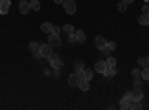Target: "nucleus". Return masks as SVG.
Returning a JSON list of instances; mask_svg holds the SVG:
<instances>
[{"label": "nucleus", "instance_id": "obj_36", "mask_svg": "<svg viewBox=\"0 0 149 110\" xmlns=\"http://www.w3.org/2000/svg\"><path fill=\"white\" fill-rule=\"evenodd\" d=\"M19 2H21V0H19Z\"/></svg>", "mask_w": 149, "mask_h": 110}, {"label": "nucleus", "instance_id": "obj_3", "mask_svg": "<svg viewBox=\"0 0 149 110\" xmlns=\"http://www.w3.org/2000/svg\"><path fill=\"white\" fill-rule=\"evenodd\" d=\"M63 8L66 10V14H69V15H73L74 12H76V9H78L74 0H64V2H63Z\"/></svg>", "mask_w": 149, "mask_h": 110}, {"label": "nucleus", "instance_id": "obj_28", "mask_svg": "<svg viewBox=\"0 0 149 110\" xmlns=\"http://www.w3.org/2000/svg\"><path fill=\"white\" fill-rule=\"evenodd\" d=\"M118 10H119V12H125V10H127V3L121 2V3L118 5Z\"/></svg>", "mask_w": 149, "mask_h": 110}, {"label": "nucleus", "instance_id": "obj_11", "mask_svg": "<svg viewBox=\"0 0 149 110\" xmlns=\"http://www.w3.org/2000/svg\"><path fill=\"white\" fill-rule=\"evenodd\" d=\"M94 68H95V71H98V73H104L106 68H107V63H106V61H97Z\"/></svg>", "mask_w": 149, "mask_h": 110}, {"label": "nucleus", "instance_id": "obj_2", "mask_svg": "<svg viewBox=\"0 0 149 110\" xmlns=\"http://www.w3.org/2000/svg\"><path fill=\"white\" fill-rule=\"evenodd\" d=\"M48 43L49 45H52L54 48H60L61 45H63V42H61V37H60V34H57V33H49V36H48Z\"/></svg>", "mask_w": 149, "mask_h": 110}, {"label": "nucleus", "instance_id": "obj_37", "mask_svg": "<svg viewBox=\"0 0 149 110\" xmlns=\"http://www.w3.org/2000/svg\"><path fill=\"white\" fill-rule=\"evenodd\" d=\"M148 82H149V80H148Z\"/></svg>", "mask_w": 149, "mask_h": 110}, {"label": "nucleus", "instance_id": "obj_24", "mask_svg": "<svg viewBox=\"0 0 149 110\" xmlns=\"http://www.w3.org/2000/svg\"><path fill=\"white\" fill-rule=\"evenodd\" d=\"M128 109H131V110H140V109H143V106L140 104V101H136V103L130 104V107H128Z\"/></svg>", "mask_w": 149, "mask_h": 110}, {"label": "nucleus", "instance_id": "obj_10", "mask_svg": "<svg viewBox=\"0 0 149 110\" xmlns=\"http://www.w3.org/2000/svg\"><path fill=\"white\" fill-rule=\"evenodd\" d=\"M74 37H76V42L84 43L86 40V34H85L84 30H76V31H74Z\"/></svg>", "mask_w": 149, "mask_h": 110}, {"label": "nucleus", "instance_id": "obj_6", "mask_svg": "<svg viewBox=\"0 0 149 110\" xmlns=\"http://www.w3.org/2000/svg\"><path fill=\"white\" fill-rule=\"evenodd\" d=\"M94 46L97 48L98 51H102V49H104V48L107 46V40L103 37V36H97V37L94 39Z\"/></svg>", "mask_w": 149, "mask_h": 110}, {"label": "nucleus", "instance_id": "obj_15", "mask_svg": "<svg viewBox=\"0 0 149 110\" xmlns=\"http://www.w3.org/2000/svg\"><path fill=\"white\" fill-rule=\"evenodd\" d=\"M139 24L140 26H149V14H143L139 17Z\"/></svg>", "mask_w": 149, "mask_h": 110}, {"label": "nucleus", "instance_id": "obj_18", "mask_svg": "<svg viewBox=\"0 0 149 110\" xmlns=\"http://www.w3.org/2000/svg\"><path fill=\"white\" fill-rule=\"evenodd\" d=\"M137 64L142 66V67H148L149 66V57H140L137 59Z\"/></svg>", "mask_w": 149, "mask_h": 110}, {"label": "nucleus", "instance_id": "obj_8", "mask_svg": "<svg viewBox=\"0 0 149 110\" xmlns=\"http://www.w3.org/2000/svg\"><path fill=\"white\" fill-rule=\"evenodd\" d=\"M18 10H19V14H22V15H27L29 12L31 10L30 3H29V2H26V0H21L19 5H18Z\"/></svg>", "mask_w": 149, "mask_h": 110}, {"label": "nucleus", "instance_id": "obj_12", "mask_svg": "<svg viewBox=\"0 0 149 110\" xmlns=\"http://www.w3.org/2000/svg\"><path fill=\"white\" fill-rule=\"evenodd\" d=\"M82 75H84V80H91L93 77H94V71L91 70V68H84L82 70Z\"/></svg>", "mask_w": 149, "mask_h": 110}, {"label": "nucleus", "instance_id": "obj_30", "mask_svg": "<svg viewBox=\"0 0 149 110\" xmlns=\"http://www.w3.org/2000/svg\"><path fill=\"white\" fill-rule=\"evenodd\" d=\"M33 58H34V59H40V58H42L40 51H36V52H33Z\"/></svg>", "mask_w": 149, "mask_h": 110}, {"label": "nucleus", "instance_id": "obj_22", "mask_svg": "<svg viewBox=\"0 0 149 110\" xmlns=\"http://www.w3.org/2000/svg\"><path fill=\"white\" fill-rule=\"evenodd\" d=\"M106 63H107V67H115L116 66V59L113 58V57H107V59H106Z\"/></svg>", "mask_w": 149, "mask_h": 110}, {"label": "nucleus", "instance_id": "obj_26", "mask_svg": "<svg viewBox=\"0 0 149 110\" xmlns=\"http://www.w3.org/2000/svg\"><path fill=\"white\" fill-rule=\"evenodd\" d=\"M63 31H66V33H72V31H74V28H73L72 24H66V26L63 27Z\"/></svg>", "mask_w": 149, "mask_h": 110}, {"label": "nucleus", "instance_id": "obj_31", "mask_svg": "<svg viewBox=\"0 0 149 110\" xmlns=\"http://www.w3.org/2000/svg\"><path fill=\"white\" fill-rule=\"evenodd\" d=\"M102 54H103L104 57H109V55H110V49H109V48L106 46L104 49H102Z\"/></svg>", "mask_w": 149, "mask_h": 110}, {"label": "nucleus", "instance_id": "obj_32", "mask_svg": "<svg viewBox=\"0 0 149 110\" xmlns=\"http://www.w3.org/2000/svg\"><path fill=\"white\" fill-rule=\"evenodd\" d=\"M61 30H63V28L58 27V26H54V28H52V31H54V33H57V34H60V33H61Z\"/></svg>", "mask_w": 149, "mask_h": 110}, {"label": "nucleus", "instance_id": "obj_5", "mask_svg": "<svg viewBox=\"0 0 149 110\" xmlns=\"http://www.w3.org/2000/svg\"><path fill=\"white\" fill-rule=\"evenodd\" d=\"M82 79H81V76H79V73H72V75L69 76V79H67V82H69V85L70 86H73V88H76V86H79V82H81Z\"/></svg>", "mask_w": 149, "mask_h": 110}, {"label": "nucleus", "instance_id": "obj_25", "mask_svg": "<svg viewBox=\"0 0 149 110\" xmlns=\"http://www.w3.org/2000/svg\"><path fill=\"white\" fill-rule=\"evenodd\" d=\"M142 83H143L142 76L140 77H134V88H142Z\"/></svg>", "mask_w": 149, "mask_h": 110}, {"label": "nucleus", "instance_id": "obj_14", "mask_svg": "<svg viewBox=\"0 0 149 110\" xmlns=\"http://www.w3.org/2000/svg\"><path fill=\"white\" fill-rule=\"evenodd\" d=\"M103 75H104L106 77H113V76L116 75V67H107Z\"/></svg>", "mask_w": 149, "mask_h": 110}, {"label": "nucleus", "instance_id": "obj_1", "mask_svg": "<svg viewBox=\"0 0 149 110\" xmlns=\"http://www.w3.org/2000/svg\"><path fill=\"white\" fill-rule=\"evenodd\" d=\"M48 61H49V64H51L52 68H60L63 66V59H61V57L55 52H52L51 57H48Z\"/></svg>", "mask_w": 149, "mask_h": 110}, {"label": "nucleus", "instance_id": "obj_9", "mask_svg": "<svg viewBox=\"0 0 149 110\" xmlns=\"http://www.w3.org/2000/svg\"><path fill=\"white\" fill-rule=\"evenodd\" d=\"M10 8V0H0V15H6Z\"/></svg>", "mask_w": 149, "mask_h": 110}, {"label": "nucleus", "instance_id": "obj_4", "mask_svg": "<svg viewBox=\"0 0 149 110\" xmlns=\"http://www.w3.org/2000/svg\"><path fill=\"white\" fill-rule=\"evenodd\" d=\"M39 51H40L43 58H48V57H51V54L54 52V46L49 45V43H43V45H40Z\"/></svg>", "mask_w": 149, "mask_h": 110}, {"label": "nucleus", "instance_id": "obj_35", "mask_svg": "<svg viewBox=\"0 0 149 110\" xmlns=\"http://www.w3.org/2000/svg\"><path fill=\"white\" fill-rule=\"evenodd\" d=\"M64 0H55V3H63Z\"/></svg>", "mask_w": 149, "mask_h": 110}, {"label": "nucleus", "instance_id": "obj_21", "mask_svg": "<svg viewBox=\"0 0 149 110\" xmlns=\"http://www.w3.org/2000/svg\"><path fill=\"white\" fill-rule=\"evenodd\" d=\"M39 48H40V43H37V42H30V45H29V49H30L31 52L39 51Z\"/></svg>", "mask_w": 149, "mask_h": 110}, {"label": "nucleus", "instance_id": "obj_19", "mask_svg": "<svg viewBox=\"0 0 149 110\" xmlns=\"http://www.w3.org/2000/svg\"><path fill=\"white\" fill-rule=\"evenodd\" d=\"M30 8H31V10H34V12L40 10V3H39V0H31V2H30Z\"/></svg>", "mask_w": 149, "mask_h": 110}, {"label": "nucleus", "instance_id": "obj_29", "mask_svg": "<svg viewBox=\"0 0 149 110\" xmlns=\"http://www.w3.org/2000/svg\"><path fill=\"white\" fill-rule=\"evenodd\" d=\"M107 48H109L110 51H113L115 48H116V43H115L113 40H110V42H107Z\"/></svg>", "mask_w": 149, "mask_h": 110}, {"label": "nucleus", "instance_id": "obj_33", "mask_svg": "<svg viewBox=\"0 0 149 110\" xmlns=\"http://www.w3.org/2000/svg\"><path fill=\"white\" fill-rule=\"evenodd\" d=\"M143 12H145V14H149V6H143Z\"/></svg>", "mask_w": 149, "mask_h": 110}, {"label": "nucleus", "instance_id": "obj_7", "mask_svg": "<svg viewBox=\"0 0 149 110\" xmlns=\"http://www.w3.org/2000/svg\"><path fill=\"white\" fill-rule=\"evenodd\" d=\"M143 100V91L140 88H134L131 91V103H136V101H142Z\"/></svg>", "mask_w": 149, "mask_h": 110}, {"label": "nucleus", "instance_id": "obj_13", "mask_svg": "<svg viewBox=\"0 0 149 110\" xmlns=\"http://www.w3.org/2000/svg\"><path fill=\"white\" fill-rule=\"evenodd\" d=\"M40 28H42V31L43 33H52V28H54V26H52V24L51 22H43L42 24V26H40Z\"/></svg>", "mask_w": 149, "mask_h": 110}, {"label": "nucleus", "instance_id": "obj_16", "mask_svg": "<svg viewBox=\"0 0 149 110\" xmlns=\"http://www.w3.org/2000/svg\"><path fill=\"white\" fill-rule=\"evenodd\" d=\"M130 104H131V100H130V98H125V97H124V98L119 101V107H121L122 110L128 109V107H130Z\"/></svg>", "mask_w": 149, "mask_h": 110}, {"label": "nucleus", "instance_id": "obj_17", "mask_svg": "<svg viewBox=\"0 0 149 110\" xmlns=\"http://www.w3.org/2000/svg\"><path fill=\"white\" fill-rule=\"evenodd\" d=\"M73 67H74V71H82L85 67H84V61L82 59H76L74 61V64H73Z\"/></svg>", "mask_w": 149, "mask_h": 110}, {"label": "nucleus", "instance_id": "obj_27", "mask_svg": "<svg viewBox=\"0 0 149 110\" xmlns=\"http://www.w3.org/2000/svg\"><path fill=\"white\" fill-rule=\"evenodd\" d=\"M131 75H133V77H140V76H142V70H139V68H133Z\"/></svg>", "mask_w": 149, "mask_h": 110}, {"label": "nucleus", "instance_id": "obj_20", "mask_svg": "<svg viewBox=\"0 0 149 110\" xmlns=\"http://www.w3.org/2000/svg\"><path fill=\"white\" fill-rule=\"evenodd\" d=\"M79 88H81V91H84V92H86L90 89V83H88V80H81L79 82Z\"/></svg>", "mask_w": 149, "mask_h": 110}, {"label": "nucleus", "instance_id": "obj_34", "mask_svg": "<svg viewBox=\"0 0 149 110\" xmlns=\"http://www.w3.org/2000/svg\"><path fill=\"white\" fill-rule=\"evenodd\" d=\"M122 2H124V3H127V5H130V3L134 2V0H122Z\"/></svg>", "mask_w": 149, "mask_h": 110}, {"label": "nucleus", "instance_id": "obj_23", "mask_svg": "<svg viewBox=\"0 0 149 110\" xmlns=\"http://www.w3.org/2000/svg\"><path fill=\"white\" fill-rule=\"evenodd\" d=\"M142 79L143 80H149V66L142 70Z\"/></svg>", "mask_w": 149, "mask_h": 110}]
</instances>
